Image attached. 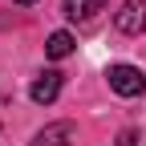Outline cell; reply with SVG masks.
I'll list each match as a JSON object with an SVG mask.
<instances>
[{
  "label": "cell",
  "instance_id": "cell-1",
  "mask_svg": "<svg viewBox=\"0 0 146 146\" xmlns=\"http://www.w3.org/2000/svg\"><path fill=\"white\" fill-rule=\"evenodd\" d=\"M110 89H114L118 98H138V94H146V73L138 69V65H110Z\"/></svg>",
  "mask_w": 146,
  "mask_h": 146
},
{
  "label": "cell",
  "instance_id": "cell-2",
  "mask_svg": "<svg viewBox=\"0 0 146 146\" xmlns=\"http://www.w3.org/2000/svg\"><path fill=\"white\" fill-rule=\"evenodd\" d=\"M114 25H118V33H126V36H138V33L146 29V0H126V4L114 12Z\"/></svg>",
  "mask_w": 146,
  "mask_h": 146
},
{
  "label": "cell",
  "instance_id": "cell-3",
  "mask_svg": "<svg viewBox=\"0 0 146 146\" xmlns=\"http://www.w3.org/2000/svg\"><path fill=\"white\" fill-rule=\"evenodd\" d=\"M61 81H65V77H61L57 69H45L41 77L29 85V98H33L36 106H53V102H57V94H61Z\"/></svg>",
  "mask_w": 146,
  "mask_h": 146
},
{
  "label": "cell",
  "instance_id": "cell-4",
  "mask_svg": "<svg viewBox=\"0 0 146 146\" xmlns=\"http://www.w3.org/2000/svg\"><path fill=\"white\" fill-rule=\"evenodd\" d=\"M73 134H77V126H73V122H53V126H45V130L33 138V146H69Z\"/></svg>",
  "mask_w": 146,
  "mask_h": 146
},
{
  "label": "cell",
  "instance_id": "cell-5",
  "mask_svg": "<svg viewBox=\"0 0 146 146\" xmlns=\"http://www.w3.org/2000/svg\"><path fill=\"white\" fill-rule=\"evenodd\" d=\"M106 8V0H65V16L69 21H94Z\"/></svg>",
  "mask_w": 146,
  "mask_h": 146
},
{
  "label": "cell",
  "instance_id": "cell-6",
  "mask_svg": "<svg viewBox=\"0 0 146 146\" xmlns=\"http://www.w3.org/2000/svg\"><path fill=\"white\" fill-rule=\"evenodd\" d=\"M45 53H49L53 61H65L69 53H73V33H65V29H61V33H53L49 41H45Z\"/></svg>",
  "mask_w": 146,
  "mask_h": 146
},
{
  "label": "cell",
  "instance_id": "cell-7",
  "mask_svg": "<svg viewBox=\"0 0 146 146\" xmlns=\"http://www.w3.org/2000/svg\"><path fill=\"white\" fill-rule=\"evenodd\" d=\"M134 142H138L134 130H122V134H118V146H134Z\"/></svg>",
  "mask_w": 146,
  "mask_h": 146
},
{
  "label": "cell",
  "instance_id": "cell-8",
  "mask_svg": "<svg viewBox=\"0 0 146 146\" xmlns=\"http://www.w3.org/2000/svg\"><path fill=\"white\" fill-rule=\"evenodd\" d=\"M16 4H36V0H16Z\"/></svg>",
  "mask_w": 146,
  "mask_h": 146
}]
</instances>
